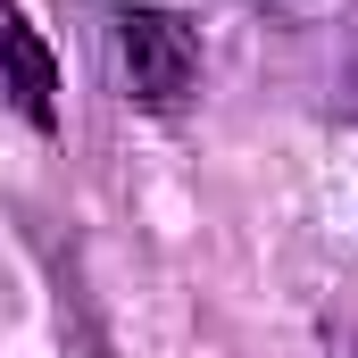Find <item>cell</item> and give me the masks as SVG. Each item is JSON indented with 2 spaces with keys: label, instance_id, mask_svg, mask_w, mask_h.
Segmentation results:
<instances>
[{
  "label": "cell",
  "instance_id": "7a4b0ae2",
  "mask_svg": "<svg viewBox=\"0 0 358 358\" xmlns=\"http://www.w3.org/2000/svg\"><path fill=\"white\" fill-rule=\"evenodd\" d=\"M0 100H8L34 134L59 125V59H50V42L34 34V17H25L17 0H0Z\"/></svg>",
  "mask_w": 358,
  "mask_h": 358
},
{
  "label": "cell",
  "instance_id": "6da1fadb",
  "mask_svg": "<svg viewBox=\"0 0 358 358\" xmlns=\"http://www.w3.org/2000/svg\"><path fill=\"white\" fill-rule=\"evenodd\" d=\"M108 50H117V84L134 108H183L200 92V34L176 8H117Z\"/></svg>",
  "mask_w": 358,
  "mask_h": 358
}]
</instances>
